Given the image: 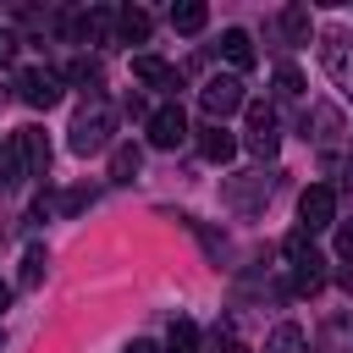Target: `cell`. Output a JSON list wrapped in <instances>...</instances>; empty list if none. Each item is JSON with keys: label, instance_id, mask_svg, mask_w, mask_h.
I'll return each mask as SVG.
<instances>
[{"label": "cell", "instance_id": "1", "mask_svg": "<svg viewBox=\"0 0 353 353\" xmlns=\"http://www.w3.org/2000/svg\"><path fill=\"white\" fill-rule=\"evenodd\" d=\"M110 127H116V110H110V99H88L77 116H72V154H99L105 143H110Z\"/></svg>", "mask_w": 353, "mask_h": 353}, {"label": "cell", "instance_id": "2", "mask_svg": "<svg viewBox=\"0 0 353 353\" xmlns=\"http://www.w3.org/2000/svg\"><path fill=\"white\" fill-rule=\"evenodd\" d=\"M287 259H292V292H320L325 287V254H314V243H309V232H292L287 243Z\"/></svg>", "mask_w": 353, "mask_h": 353}, {"label": "cell", "instance_id": "3", "mask_svg": "<svg viewBox=\"0 0 353 353\" xmlns=\"http://www.w3.org/2000/svg\"><path fill=\"white\" fill-rule=\"evenodd\" d=\"M320 66L342 88V99H353V33L347 28H325L320 33Z\"/></svg>", "mask_w": 353, "mask_h": 353}, {"label": "cell", "instance_id": "4", "mask_svg": "<svg viewBox=\"0 0 353 353\" xmlns=\"http://www.w3.org/2000/svg\"><path fill=\"white\" fill-rule=\"evenodd\" d=\"M17 99L33 105V110L61 105V72H50V66H28V72H17Z\"/></svg>", "mask_w": 353, "mask_h": 353}, {"label": "cell", "instance_id": "5", "mask_svg": "<svg viewBox=\"0 0 353 353\" xmlns=\"http://www.w3.org/2000/svg\"><path fill=\"white\" fill-rule=\"evenodd\" d=\"M199 105H204V116L221 127V121H226L232 110H243L248 99H243V83H237V77H210V83L199 88Z\"/></svg>", "mask_w": 353, "mask_h": 353}, {"label": "cell", "instance_id": "6", "mask_svg": "<svg viewBox=\"0 0 353 353\" xmlns=\"http://www.w3.org/2000/svg\"><path fill=\"white\" fill-rule=\"evenodd\" d=\"M221 199L237 210V215H254L265 199H270V176H259V171H248V176H226V188H221Z\"/></svg>", "mask_w": 353, "mask_h": 353}, {"label": "cell", "instance_id": "7", "mask_svg": "<svg viewBox=\"0 0 353 353\" xmlns=\"http://www.w3.org/2000/svg\"><path fill=\"white\" fill-rule=\"evenodd\" d=\"M298 215H303V226H298V232H325V226L336 221V188H325V182L303 188V199H298Z\"/></svg>", "mask_w": 353, "mask_h": 353}, {"label": "cell", "instance_id": "8", "mask_svg": "<svg viewBox=\"0 0 353 353\" xmlns=\"http://www.w3.org/2000/svg\"><path fill=\"white\" fill-rule=\"evenodd\" d=\"M11 149H17V160H22V176H44V171H50V138H44V127H22V132L11 138Z\"/></svg>", "mask_w": 353, "mask_h": 353}, {"label": "cell", "instance_id": "9", "mask_svg": "<svg viewBox=\"0 0 353 353\" xmlns=\"http://www.w3.org/2000/svg\"><path fill=\"white\" fill-rule=\"evenodd\" d=\"M259 160H270L276 149H281V132H276V116H270V105H248V138H243Z\"/></svg>", "mask_w": 353, "mask_h": 353}, {"label": "cell", "instance_id": "10", "mask_svg": "<svg viewBox=\"0 0 353 353\" xmlns=\"http://www.w3.org/2000/svg\"><path fill=\"white\" fill-rule=\"evenodd\" d=\"M188 138V116H182V105H160L154 116H149V143L154 149H176Z\"/></svg>", "mask_w": 353, "mask_h": 353}, {"label": "cell", "instance_id": "11", "mask_svg": "<svg viewBox=\"0 0 353 353\" xmlns=\"http://www.w3.org/2000/svg\"><path fill=\"white\" fill-rule=\"evenodd\" d=\"M221 55H226L232 72H248V66H254V39H248L243 28H226V33H221Z\"/></svg>", "mask_w": 353, "mask_h": 353}, {"label": "cell", "instance_id": "12", "mask_svg": "<svg viewBox=\"0 0 353 353\" xmlns=\"http://www.w3.org/2000/svg\"><path fill=\"white\" fill-rule=\"evenodd\" d=\"M199 154H204V160H215V165H226V160L237 154V138H232L226 127H215V121H210V127L199 132Z\"/></svg>", "mask_w": 353, "mask_h": 353}, {"label": "cell", "instance_id": "13", "mask_svg": "<svg viewBox=\"0 0 353 353\" xmlns=\"http://www.w3.org/2000/svg\"><path fill=\"white\" fill-rule=\"evenodd\" d=\"M132 77L149 83V88H176V72H171L160 55H138V61H132Z\"/></svg>", "mask_w": 353, "mask_h": 353}, {"label": "cell", "instance_id": "14", "mask_svg": "<svg viewBox=\"0 0 353 353\" xmlns=\"http://www.w3.org/2000/svg\"><path fill=\"white\" fill-rule=\"evenodd\" d=\"M116 33H121L127 44H143V39H149V11H143V6H121V11H116Z\"/></svg>", "mask_w": 353, "mask_h": 353}, {"label": "cell", "instance_id": "15", "mask_svg": "<svg viewBox=\"0 0 353 353\" xmlns=\"http://www.w3.org/2000/svg\"><path fill=\"white\" fill-rule=\"evenodd\" d=\"M105 28H110V11H77L72 17V39H83V44L105 39Z\"/></svg>", "mask_w": 353, "mask_h": 353}, {"label": "cell", "instance_id": "16", "mask_svg": "<svg viewBox=\"0 0 353 353\" xmlns=\"http://www.w3.org/2000/svg\"><path fill=\"white\" fill-rule=\"evenodd\" d=\"M204 22H210V11H204L199 0H182V6H171V28H176V33H199Z\"/></svg>", "mask_w": 353, "mask_h": 353}, {"label": "cell", "instance_id": "17", "mask_svg": "<svg viewBox=\"0 0 353 353\" xmlns=\"http://www.w3.org/2000/svg\"><path fill=\"white\" fill-rule=\"evenodd\" d=\"M138 165H143L138 143H121V149L110 154V182H132V176H138Z\"/></svg>", "mask_w": 353, "mask_h": 353}, {"label": "cell", "instance_id": "18", "mask_svg": "<svg viewBox=\"0 0 353 353\" xmlns=\"http://www.w3.org/2000/svg\"><path fill=\"white\" fill-rule=\"evenodd\" d=\"M309 342H303V331L298 325H276L270 331V342H265V353H303Z\"/></svg>", "mask_w": 353, "mask_h": 353}, {"label": "cell", "instance_id": "19", "mask_svg": "<svg viewBox=\"0 0 353 353\" xmlns=\"http://www.w3.org/2000/svg\"><path fill=\"white\" fill-rule=\"evenodd\" d=\"M281 28H287V39L309 44V28H314V22H309V11H303V6H287V11H281Z\"/></svg>", "mask_w": 353, "mask_h": 353}, {"label": "cell", "instance_id": "20", "mask_svg": "<svg viewBox=\"0 0 353 353\" xmlns=\"http://www.w3.org/2000/svg\"><path fill=\"white\" fill-rule=\"evenodd\" d=\"M165 342H171V353H193L199 347V325L193 320H171V336Z\"/></svg>", "mask_w": 353, "mask_h": 353}, {"label": "cell", "instance_id": "21", "mask_svg": "<svg viewBox=\"0 0 353 353\" xmlns=\"http://www.w3.org/2000/svg\"><path fill=\"white\" fill-rule=\"evenodd\" d=\"M44 265H50V259H44V248H28V254H22V287H39Z\"/></svg>", "mask_w": 353, "mask_h": 353}, {"label": "cell", "instance_id": "22", "mask_svg": "<svg viewBox=\"0 0 353 353\" xmlns=\"http://www.w3.org/2000/svg\"><path fill=\"white\" fill-rule=\"evenodd\" d=\"M298 94H303V77H298L292 66H281V72H276V99H298Z\"/></svg>", "mask_w": 353, "mask_h": 353}, {"label": "cell", "instance_id": "23", "mask_svg": "<svg viewBox=\"0 0 353 353\" xmlns=\"http://www.w3.org/2000/svg\"><path fill=\"white\" fill-rule=\"evenodd\" d=\"M66 77H72V83H88V88H99V83H105L94 61H72V66H66Z\"/></svg>", "mask_w": 353, "mask_h": 353}, {"label": "cell", "instance_id": "24", "mask_svg": "<svg viewBox=\"0 0 353 353\" xmlns=\"http://www.w3.org/2000/svg\"><path fill=\"white\" fill-rule=\"evenodd\" d=\"M336 254H342V259H347V270H353V226H342V232H336Z\"/></svg>", "mask_w": 353, "mask_h": 353}, {"label": "cell", "instance_id": "25", "mask_svg": "<svg viewBox=\"0 0 353 353\" xmlns=\"http://www.w3.org/2000/svg\"><path fill=\"white\" fill-rule=\"evenodd\" d=\"M11 55H17V33H0V66H6Z\"/></svg>", "mask_w": 353, "mask_h": 353}, {"label": "cell", "instance_id": "26", "mask_svg": "<svg viewBox=\"0 0 353 353\" xmlns=\"http://www.w3.org/2000/svg\"><path fill=\"white\" fill-rule=\"evenodd\" d=\"M221 353H254V347H243L237 336H221Z\"/></svg>", "mask_w": 353, "mask_h": 353}, {"label": "cell", "instance_id": "27", "mask_svg": "<svg viewBox=\"0 0 353 353\" xmlns=\"http://www.w3.org/2000/svg\"><path fill=\"white\" fill-rule=\"evenodd\" d=\"M127 353H160V347H154V342H143V336H138V342H127Z\"/></svg>", "mask_w": 353, "mask_h": 353}, {"label": "cell", "instance_id": "28", "mask_svg": "<svg viewBox=\"0 0 353 353\" xmlns=\"http://www.w3.org/2000/svg\"><path fill=\"white\" fill-rule=\"evenodd\" d=\"M6 309H11V292H6V287H0V314H6Z\"/></svg>", "mask_w": 353, "mask_h": 353}]
</instances>
